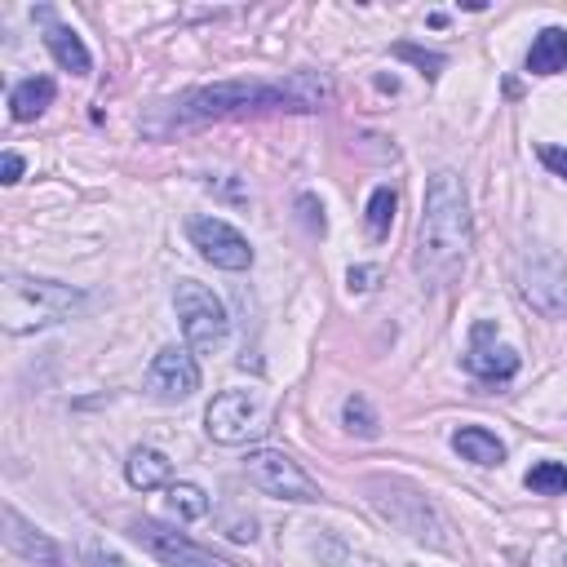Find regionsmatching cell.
<instances>
[{
	"mask_svg": "<svg viewBox=\"0 0 567 567\" xmlns=\"http://www.w3.org/2000/svg\"><path fill=\"white\" fill-rule=\"evenodd\" d=\"M470 249V209L457 173H435L426 187V209L417 226V271L426 280H448Z\"/></svg>",
	"mask_w": 567,
	"mask_h": 567,
	"instance_id": "6da1fadb",
	"label": "cell"
},
{
	"mask_svg": "<svg viewBox=\"0 0 567 567\" xmlns=\"http://www.w3.org/2000/svg\"><path fill=\"white\" fill-rule=\"evenodd\" d=\"M85 311V293L54 280H27V275H5L0 284V324L5 333H32V328L58 324Z\"/></svg>",
	"mask_w": 567,
	"mask_h": 567,
	"instance_id": "7a4b0ae2",
	"label": "cell"
},
{
	"mask_svg": "<svg viewBox=\"0 0 567 567\" xmlns=\"http://www.w3.org/2000/svg\"><path fill=\"white\" fill-rule=\"evenodd\" d=\"M173 306H178L182 319V337L195 355H213V350L226 346V333H231V319H226V306L213 297V288L182 280L178 293H173Z\"/></svg>",
	"mask_w": 567,
	"mask_h": 567,
	"instance_id": "3957f363",
	"label": "cell"
},
{
	"mask_svg": "<svg viewBox=\"0 0 567 567\" xmlns=\"http://www.w3.org/2000/svg\"><path fill=\"white\" fill-rule=\"evenodd\" d=\"M249 107H288L284 80L280 85H244V80H231V85L195 89L178 107V125H200V120L231 116V111H249Z\"/></svg>",
	"mask_w": 567,
	"mask_h": 567,
	"instance_id": "277c9868",
	"label": "cell"
},
{
	"mask_svg": "<svg viewBox=\"0 0 567 567\" xmlns=\"http://www.w3.org/2000/svg\"><path fill=\"white\" fill-rule=\"evenodd\" d=\"M244 474H249V483L257 492H266V497H275V501H319V488H315L311 474L275 448L249 452V457H244Z\"/></svg>",
	"mask_w": 567,
	"mask_h": 567,
	"instance_id": "5b68a950",
	"label": "cell"
},
{
	"mask_svg": "<svg viewBox=\"0 0 567 567\" xmlns=\"http://www.w3.org/2000/svg\"><path fill=\"white\" fill-rule=\"evenodd\" d=\"M133 541H138L142 550H147L156 563H164V567H235L231 559L204 550V545H195L191 536H182L178 528H164V523H156V519H138V523H133Z\"/></svg>",
	"mask_w": 567,
	"mask_h": 567,
	"instance_id": "8992f818",
	"label": "cell"
},
{
	"mask_svg": "<svg viewBox=\"0 0 567 567\" xmlns=\"http://www.w3.org/2000/svg\"><path fill=\"white\" fill-rule=\"evenodd\" d=\"M187 235H191L195 249H200L204 262L222 266V271H249V266H253L249 240H244L231 222H222V218H191Z\"/></svg>",
	"mask_w": 567,
	"mask_h": 567,
	"instance_id": "52a82bcc",
	"label": "cell"
},
{
	"mask_svg": "<svg viewBox=\"0 0 567 567\" xmlns=\"http://www.w3.org/2000/svg\"><path fill=\"white\" fill-rule=\"evenodd\" d=\"M204 421H209V439H218V443H244L266 430L262 408H257V399L249 390H222L209 404V412H204Z\"/></svg>",
	"mask_w": 567,
	"mask_h": 567,
	"instance_id": "ba28073f",
	"label": "cell"
},
{
	"mask_svg": "<svg viewBox=\"0 0 567 567\" xmlns=\"http://www.w3.org/2000/svg\"><path fill=\"white\" fill-rule=\"evenodd\" d=\"M147 390L160 399V404H182L200 390V368H195V355L191 350H178V346H164L147 368Z\"/></svg>",
	"mask_w": 567,
	"mask_h": 567,
	"instance_id": "9c48e42d",
	"label": "cell"
},
{
	"mask_svg": "<svg viewBox=\"0 0 567 567\" xmlns=\"http://www.w3.org/2000/svg\"><path fill=\"white\" fill-rule=\"evenodd\" d=\"M523 297L532 302V311H541L545 319L567 311V271L554 253H532L523 262Z\"/></svg>",
	"mask_w": 567,
	"mask_h": 567,
	"instance_id": "30bf717a",
	"label": "cell"
},
{
	"mask_svg": "<svg viewBox=\"0 0 567 567\" xmlns=\"http://www.w3.org/2000/svg\"><path fill=\"white\" fill-rule=\"evenodd\" d=\"M466 368L483 381H501V377H514L519 373V350L501 346L497 342V328L488 319H479L470 333V350H466Z\"/></svg>",
	"mask_w": 567,
	"mask_h": 567,
	"instance_id": "8fae6325",
	"label": "cell"
},
{
	"mask_svg": "<svg viewBox=\"0 0 567 567\" xmlns=\"http://www.w3.org/2000/svg\"><path fill=\"white\" fill-rule=\"evenodd\" d=\"M5 545L14 554H23L27 563H45V567H58V559H63V554H58V545L49 541L45 532H36L32 523L23 519V514L14 510V505H5Z\"/></svg>",
	"mask_w": 567,
	"mask_h": 567,
	"instance_id": "7c38bea8",
	"label": "cell"
},
{
	"mask_svg": "<svg viewBox=\"0 0 567 567\" xmlns=\"http://www.w3.org/2000/svg\"><path fill=\"white\" fill-rule=\"evenodd\" d=\"M36 18L40 23H49V32H45V45H49V54L63 63L71 76H89V67H94V58H89V49H85V40H80L71 27H63L54 18V9H36Z\"/></svg>",
	"mask_w": 567,
	"mask_h": 567,
	"instance_id": "4fadbf2b",
	"label": "cell"
},
{
	"mask_svg": "<svg viewBox=\"0 0 567 567\" xmlns=\"http://www.w3.org/2000/svg\"><path fill=\"white\" fill-rule=\"evenodd\" d=\"M452 448H457L466 461H474V466H501L505 461V443L497 435H488L483 426L457 430V435H452Z\"/></svg>",
	"mask_w": 567,
	"mask_h": 567,
	"instance_id": "5bb4252c",
	"label": "cell"
},
{
	"mask_svg": "<svg viewBox=\"0 0 567 567\" xmlns=\"http://www.w3.org/2000/svg\"><path fill=\"white\" fill-rule=\"evenodd\" d=\"M563 67H567V32L563 27H545V32L532 40L528 71L532 76H554V71H563Z\"/></svg>",
	"mask_w": 567,
	"mask_h": 567,
	"instance_id": "9a60e30c",
	"label": "cell"
},
{
	"mask_svg": "<svg viewBox=\"0 0 567 567\" xmlns=\"http://www.w3.org/2000/svg\"><path fill=\"white\" fill-rule=\"evenodd\" d=\"M125 474H129V483H133V488L151 492V488H164V483L173 479V461L164 457V452H156V448H138V452H133V457H129Z\"/></svg>",
	"mask_w": 567,
	"mask_h": 567,
	"instance_id": "2e32d148",
	"label": "cell"
},
{
	"mask_svg": "<svg viewBox=\"0 0 567 567\" xmlns=\"http://www.w3.org/2000/svg\"><path fill=\"white\" fill-rule=\"evenodd\" d=\"M49 102H54V80L32 76V80H23V85L9 94V111H14V120H36Z\"/></svg>",
	"mask_w": 567,
	"mask_h": 567,
	"instance_id": "e0dca14e",
	"label": "cell"
},
{
	"mask_svg": "<svg viewBox=\"0 0 567 567\" xmlns=\"http://www.w3.org/2000/svg\"><path fill=\"white\" fill-rule=\"evenodd\" d=\"M169 510H173V519H182V523L204 519V514H209V497H204L195 483H173L169 488Z\"/></svg>",
	"mask_w": 567,
	"mask_h": 567,
	"instance_id": "ac0fdd59",
	"label": "cell"
},
{
	"mask_svg": "<svg viewBox=\"0 0 567 567\" xmlns=\"http://www.w3.org/2000/svg\"><path fill=\"white\" fill-rule=\"evenodd\" d=\"M395 204H399V195L390 191V187H377L373 191V200H368V235H373V240H386V235H390Z\"/></svg>",
	"mask_w": 567,
	"mask_h": 567,
	"instance_id": "d6986e66",
	"label": "cell"
},
{
	"mask_svg": "<svg viewBox=\"0 0 567 567\" xmlns=\"http://www.w3.org/2000/svg\"><path fill=\"white\" fill-rule=\"evenodd\" d=\"M528 488L541 492V497H559V492H567V466H559V461H541V466L528 470Z\"/></svg>",
	"mask_w": 567,
	"mask_h": 567,
	"instance_id": "ffe728a7",
	"label": "cell"
},
{
	"mask_svg": "<svg viewBox=\"0 0 567 567\" xmlns=\"http://www.w3.org/2000/svg\"><path fill=\"white\" fill-rule=\"evenodd\" d=\"M342 421H346L350 435H359V439H373V435H377V417H373V408H368L364 395H350V399H346Z\"/></svg>",
	"mask_w": 567,
	"mask_h": 567,
	"instance_id": "44dd1931",
	"label": "cell"
},
{
	"mask_svg": "<svg viewBox=\"0 0 567 567\" xmlns=\"http://www.w3.org/2000/svg\"><path fill=\"white\" fill-rule=\"evenodd\" d=\"M395 58H404V63H412V67H421V76H439V71H443V54H426V49L408 45V40H399V45H395Z\"/></svg>",
	"mask_w": 567,
	"mask_h": 567,
	"instance_id": "7402d4cb",
	"label": "cell"
},
{
	"mask_svg": "<svg viewBox=\"0 0 567 567\" xmlns=\"http://www.w3.org/2000/svg\"><path fill=\"white\" fill-rule=\"evenodd\" d=\"M297 209H302V222L311 226V231L324 235V209H319L315 195H302V200H297Z\"/></svg>",
	"mask_w": 567,
	"mask_h": 567,
	"instance_id": "603a6c76",
	"label": "cell"
},
{
	"mask_svg": "<svg viewBox=\"0 0 567 567\" xmlns=\"http://www.w3.org/2000/svg\"><path fill=\"white\" fill-rule=\"evenodd\" d=\"M85 563L89 567H129L120 554H111V550H102V545H85Z\"/></svg>",
	"mask_w": 567,
	"mask_h": 567,
	"instance_id": "cb8c5ba5",
	"label": "cell"
},
{
	"mask_svg": "<svg viewBox=\"0 0 567 567\" xmlns=\"http://www.w3.org/2000/svg\"><path fill=\"white\" fill-rule=\"evenodd\" d=\"M541 160H545V169H554L559 178H567V151L563 147H541Z\"/></svg>",
	"mask_w": 567,
	"mask_h": 567,
	"instance_id": "d4e9b609",
	"label": "cell"
},
{
	"mask_svg": "<svg viewBox=\"0 0 567 567\" xmlns=\"http://www.w3.org/2000/svg\"><path fill=\"white\" fill-rule=\"evenodd\" d=\"M226 536H231V541H253L257 523L253 519H231V523H226Z\"/></svg>",
	"mask_w": 567,
	"mask_h": 567,
	"instance_id": "484cf974",
	"label": "cell"
},
{
	"mask_svg": "<svg viewBox=\"0 0 567 567\" xmlns=\"http://www.w3.org/2000/svg\"><path fill=\"white\" fill-rule=\"evenodd\" d=\"M377 280H381L377 266H355V271H350V288H373Z\"/></svg>",
	"mask_w": 567,
	"mask_h": 567,
	"instance_id": "4316f807",
	"label": "cell"
},
{
	"mask_svg": "<svg viewBox=\"0 0 567 567\" xmlns=\"http://www.w3.org/2000/svg\"><path fill=\"white\" fill-rule=\"evenodd\" d=\"M18 178H23V156H18V151H5V182L14 187Z\"/></svg>",
	"mask_w": 567,
	"mask_h": 567,
	"instance_id": "83f0119b",
	"label": "cell"
}]
</instances>
